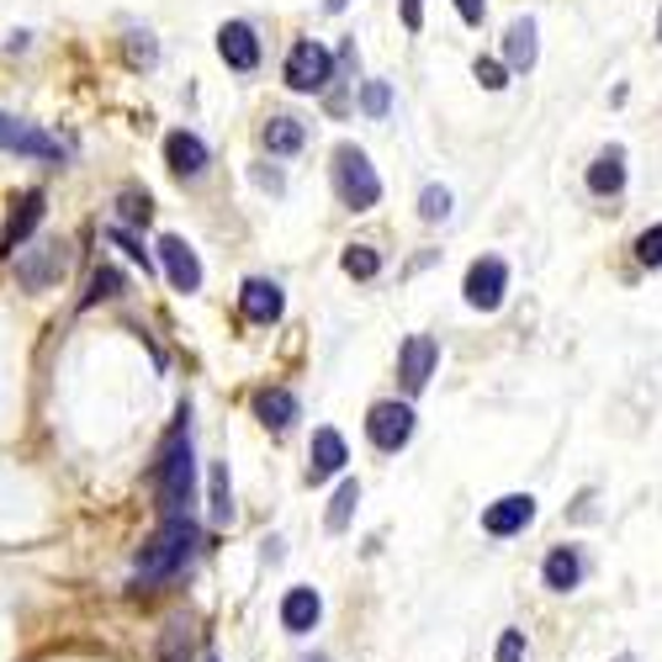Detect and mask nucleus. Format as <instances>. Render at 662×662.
Masks as SVG:
<instances>
[{
    "label": "nucleus",
    "instance_id": "obj_35",
    "mask_svg": "<svg viewBox=\"0 0 662 662\" xmlns=\"http://www.w3.org/2000/svg\"><path fill=\"white\" fill-rule=\"evenodd\" d=\"M112 238H118L122 249H128V255H133V261L143 265V276H149V249H143V238H133V234H128V228H122V223H118V228H112Z\"/></svg>",
    "mask_w": 662,
    "mask_h": 662
},
{
    "label": "nucleus",
    "instance_id": "obj_31",
    "mask_svg": "<svg viewBox=\"0 0 662 662\" xmlns=\"http://www.w3.org/2000/svg\"><path fill=\"white\" fill-rule=\"evenodd\" d=\"M636 261L641 265H662V223H658V228H646V234L636 238Z\"/></svg>",
    "mask_w": 662,
    "mask_h": 662
},
{
    "label": "nucleus",
    "instance_id": "obj_28",
    "mask_svg": "<svg viewBox=\"0 0 662 662\" xmlns=\"http://www.w3.org/2000/svg\"><path fill=\"white\" fill-rule=\"evenodd\" d=\"M160 662H191L186 625H170V631H165V641H160Z\"/></svg>",
    "mask_w": 662,
    "mask_h": 662
},
{
    "label": "nucleus",
    "instance_id": "obj_34",
    "mask_svg": "<svg viewBox=\"0 0 662 662\" xmlns=\"http://www.w3.org/2000/svg\"><path fill=\"white\" fill-rule=\"evenodd\" d=\"M128 59L143 64V70L154 64V43H149V32H128Z\"/></svg>",
    "mask_w": 662,
    "mask_h": 662
},
{
    "label": "nucleus",
    "instance_id": "obj_36",
    "mask_svg": "<svg viewBox=\"0 0 662 662\" xmlns=\"http://www.w3.org/2000/svg\"><path fill=\"white\" fill-rule=\"evenodd\" d=\"M456 11H461V22H467V27H482V17H488V6H482V0H456Z\"/></svg>",
    "mask_w": 662,
    "mask_h": 662
},
{
    "label": "nucleus",
    "instance_id": "obj_43",
    "mask_svg": "<svg viewBox=\"0 0 662 662\" xmlns=\"http://www.w3.org/2000/svg\"><path fill=\"white\" fill-rule=\"evenodd\" d=\"M207 662H217V658H207Z\"/></svg>",
    "mask_w": 662,
    "mask_h": 662
},
{
    "label": "nucleus",
    "instance_id": "obj_40",
    "mask_svg": "<svg viewBox=\"0 0 662 662\" xmlns=\"http://www.w3.org/2000/svg\"><path fill=\"white\" fill-rule=\"evenodd\" d=\"M658 43H662V17H658Z\"/></svg>",
    "mask_w": 662,
    "mask_h": 662
},
{
    "label": "nucleus",
    "instance_id": "obj_20",
    "mask_svg": "<svg viewBox=\"0 0 662 662\" xmlns=\"http://www.w3.org/2000/svg\"><path fill=\"white\" fill-rule=\"evenodd\" d=\"M255 414H261V425L265 429H292V419H297V398L286 393V387H261L255 393Z\"/></svg>",
    "mask_w": 662,
    "mask_h": 662
},
{
    "label": "nucleus",
    "instance_id": "obj_21",
    "mask_svg": "<svg viewBox=\"0 0 662 662\" xmlns=\"http://www.w3.org/2000/svg\"><path fill=\"white\" fill-rule=\"evenodd\" d=\"M625 186V149H604L589 165V191L593 196H615Z\"/></svg>",
    "mask_w": 662,
    "mask_h": 662
},
{
    "label": "nucleus",
    "instance_id": "obj_9",
    "mask_svg": "<svg viewBox=\"0 0 662 662\" xmlns=\"http://www.w3.org/2000/svg\"><path fill=\"white\" fill-rule=\"evenodd\" d=\"M530 520H536V498H530V493H503L498 503H488V509H482V530H488V536H498V541L520 536Z\"/></svg>",
    "mask_w": 662,
    "mask_h": 662
},
{
    "label": "nucleus",
    "instance_id": "obj_6",
    "mask_svg": "<svg viewBox=\"0 0 662 662\" xmlns=\"http://www.w3.org/2000/svg\"><path fill=\"white\" fill-rule=\"evenodd\" d=\"M64 265H70V244H64V238H43L38 249H22L17 276H22V286L43 292V286H53L59 276H64Z\"/></svg>",
    "mask_w": 662,
    "mask_h": 662
},
{
    "label": "nucleus",
    "instance_id": "obj_12",
    "mask_svg": "<svg viewBox=\"0 0 662 662\" xmlns=\"http://www.w3.org/2000/svg\"><path fill=\"white\" fill-rule=\"evenodd\" d=\"M217 53H223V64L238 74H249L261 64V38H255V27L249 22H223L217 32Z\"/></svg>",
    "mask_w": 662,
    "mask_h": 662
},
{
    "label": "nucleus",
    "instance_id": "obj_33",
    "mask_svg": "<svg viewBox=\"0 0 662 662\" xmlns=\"http://www.w3.org/2000/svg\"><path fill=\"white\" fill-rule=\"evenodd\" d=\"M498 662H524V631H503L498 636Z\"/></svg>",
    "mask_w": 662,
    "mask_h": 662
},
{
    "label": "nucleus",
    "instance_id": "obj_23",
    "mask_svg": "<svg viewBox=\"0 0 662 662\" xmlns=\"http://www.w3.org/2000/svg\"><path fill=\"white\" fill-rule=\"evenodd\" d=\"M339 265H345V276H355V282H371V276L381 271V255L371 249V244H350Z\"/></svg>",
    "mask_w": 662,
    "mask_h": 662
},
{
    "label": "nucleus",
    "instance_id": "obj_2",
    "mask_svg": "<svg viewBox=\"0 0 662 662\" xmlns=\"http://www.w3.org/2000/svg\"><path fill=\"white\" fill-rule=\"evenodd\" d=\"M196 541H202V530H196V520L191 515H175V520H165L160 530H154V541L139 551V572H133V589H154V583H165V578H175V572L191 562V551H196Z\"/></svg>",
    "mask_w": 662,
    "mask_h": 662
},
{
    "label": "nucleus",
    "instance_id": "obj_26",
    "mask_svg": "<svg viewBox=\"0 0 662 662\" xmlns=\"http://www.w3.org/2000/svg\"><path fill=\"white\" fill-rule=\"evenodd\" d=\"M106 297H122V271H118V265H101V271L91 276L85 308H91V303H106Z\"/></svg>",
    "mask_w": 662,
    "mask_h": 662
},
{
    "label": "nucleus",
    "instance_id": "obj_16",
    "mask_svg": "<svg viewBox=\"0 0 662 662\" xmlns=\"http://www.w3.org/2000/svg\"><path fill=\"white\" fill-rule=\"evenodd\" d=\"M541 578H546V589H557V593L578 589V583H583V557H578V546H551L546 562H541Z\"/></svg>",
    "mask_w": 662,
    "mask_h": 662
},
{
    "label": "nucleus",
    "instance_id": "obj_25",
    "mask_svg": "<svg viewBox=\"0 0 662 662\" xmlns=\"http://www.w3.org/2000/svg\"><path fill=\"white\" fill-rule=\"evenodd\" d=\"M355 503H360V482H339V493H334V503H329V530L339 536L345 524H350V515H355Z\"/></svg>",
    "mask_w": 662,
    "mask_h": 662
},
{
    "label": "nucleus",
    "instance_id": "obj_10",
    "mask_svg": "<svg viewBox=\"0 0 662 662\" xmlns=\"http://www.w3.org/2000/svg\"><path fill=\"white\" fill-rule=\"evenodd\" d=\"M435 360H440V345L429 339V334H414V339H403L398 350V377L408 393H419L429 377H435Z\"/></svg>",
    "mask_w": 662,
    "mask_h": 662
},
{
    "label": "nucleus",
    "instance_id": "obj_27",
    "mask_svg": "<svg viewBox=\"0 0 662 662\" xmlns=\"http://www.w3.org/2000/svg\"><path fill=\"white\" fill-rule=\"evenodd\" d=\"M387 106H393L387 80H366V91H360V112H366V118H387Z\"/></svg>",
    "mask_w": 662,
    "mask_h": 662
},
{
    "label": "nucleus",
    "instance_id": "obj_32",
    "mask_svg": "<svg viewBox=\"0 0 662 662\" xmlns=\"http://www.w3.org/2000/svg\"><path fill=\"white\" fill-rule=\"evenodd\" d=\"M149 213H154V207H149V191H122V217H128V223H149Z\"/></svg>",
    "mask_w": 662,
    "mask_h": 662
},
{
    "label": "nucleus",
    "instance_id": "obj_14",
    "mask_svg": "<svg viewBox=\"0 0 662 662\" xmlns=\"http://www.w3.org/2000/svg\"><path fill=\"white\" fill-rule=\"evenodd\" d=\"M350 450H345V435L339 429H318L313 435V450H308V482H324V477L345 472Z\"/></svg>",
    "mask_w": 662,
    "mask_h": 662
},
{
    "label": "nucleus",
    "instance_id": "obj_37",
    "mask_svg": "<svg viewBox=\"0 0 662 662\" xmlns=\"http://www.w3.org/2000/svg\"><path fill=\"white\" fill-rule=\"evenodd\" d=\"M403 27H408V32L425 27V0H403Z\"/></svg>",
    "mask_w": 662,
    "mask_h": 662
},
{
    "label": "nucleus",
    "instance_id": "obj_8",
    "mask_svg": "<svg viewBox=\"0 0 662 662\" xmlns=\"http://www.w3.org/2000/svg\"><path fill=\"white\" fill-rule=\"evenodd\" d=\"M467 303H472L477 313H493L498 303H503V292H509V265L498 261V255H482V261H472V271H467Z\"/></svg>",
    "mask_w": 662,
    "mask_h": 662
},
{
    "label": "nucleus",
    "instance_id": "obj_4",
    "mask_svg": "<svg viewBox=\"0 0 662 662\" xmlns=\"http://www.w3.org/2000/svg\"><path fill=\"white\" fill-rule=\"evenodd\" d=\"M286 85L297 95H313L324 91L334 80V53L324 43H313V38H303V43H292V53H286Z\"/></svg>",
    "mask_w": 662,
    "mask_h": 662
},
{
    "label": "nucleus",
    "instance_id": "obj_42",
    "mask_svg": "<svg viewBox=\"0 0 662 662\" xmlns=\"http://www.w3.org/2000/svg\"><path fill=\"white\" fill-rule=\"evenodd\" d=\"M620 662H631V658H620Z\"/></svg>",
    "mask_w": 662,
    "mask_h": 662
},
{
    "label": "nucleus",
    "instance_id": "obj_22",
    "mask_svg": "<svg viewBox=\"0 0 662 662\" xmlns=\"http://www.w3.org/2000/svg\"><path fill=\"white\" fill-rule=\"evenodd\" d=\"M261 143L271 149V154H297V149L308 143V128H303L297 118H271L261 128Z\"/></svg>",
    "mask_w": 662,
    "mask_h": 662
},
{
    "label": "nucleus",
    "instance_id": "obj_17",
    "mask_svg": "<svg viewBox=\"0 0 662 662\" xmlns=\"http://www.w3.org/2000/svg\"><path fill=\"white\" fill-rule=\"evenodd\" d=\"M318 615H324V599L313 589H286L282 599V625L292 631V636H308L313 625H318Z\"/></svg>",
    "mask_w": 662,
    "mask_h": 662
},
{
    "label": "nucleus",
    "instance_id": "obj_11",
    "mask_svg": "<svg viewBox=\"0 0 662 662\" xmlns=\"http://www.w3.org/2000/svg\"><path fill=\"white\" fill-rule=\"evenodd\" d=\"M160 261H165V276L175 292H196V286H202V261H196V249H191L181 234L160 238Z\"/></svg>",
    "mask_w": 662,
    "mask_h": 662
},
{
    "label": "nucleus",
    "instance_id": "obj_13",
    "mask_svg": "<svg viewBox=\"0 0 662 662\" xmlns=\"http://www.w3.org/2000/svg\"><path fill=\"white\" fill-rule=\"evenodd\" d=\"M238 303H244V318L249 324H276L286 313V297L276 282H265V276H249L244 282V292H238Z\"/></svg>",
    "mask_w": 662,
    "mask_h": 662
},
{
    "label": "nucleus",
    "instance_id": "obj_38",
    "mask_svg": "<svg viewBox=\"0 0 662 662\" xmlns=\"http://www.w3.org/2000/svg\"><path fill=\"white\" fill-rule=\"evenodd\" d=\"M255 181H261L265 191H282V175H276V170H265V165H255Z\"/></svg>",
    "mask_w": 662,
    "mask_h": 662
},
{
    "label": "nucleus",
    "instance_id": "obj_15",
    "mask_svg": "<svg viewBox=\"0 0 662 662\" xmlns=\"http://www.w3.org/2000/svg\"><path fill=\"white\" fill-rule=\"evenodd\" d=\"M165 160H170V170L181 175V181H196L202 170H207V143L196 139V133H186V128H175L165 139Z\"/></svg>",
    "mask_w": 662,
    "mask_h": 662
},
{
    "label": "nucleus",
    "instance_id": "obj_39",
    "mask_svg": "<svg viewBox=\"0 0 662 662\" xmlns=\"http://www.w3.org/2000/svg\"><path fill=\"white\" fill-rule=\"evenodd\" d=\"M324 6H329V11H345V0H324Z\"/></svg>",
    "mask_w": 662,
    "mask_h": 662
},
{
    "label": "nucleus",
    "instance_id": "obj_41",
    "mask_svg": "<svg viewBox=\"0 0 662 662\" xmlns=\"http://www.w3.org/2000/svg\"><path fill=\"white\" fill-rule=\"evenodd\" d=\"M313 662H324V658H313Z\"/></svg>",
    "mask_w": 662,
    "mask_h": 662
},
{
    "label": "nucleus",
    "instance_id": "obj_29",
    "mask_svg": "<svg viewBox=\"0 0 662 662\" xmlns=\"http://www.w3.org/2000/svg\"><path fill=\"white\" fill-rule=\"evenodd\" d=\"M419 217H425V223L450 217V191L446 186H425V196H419Z\"/></svg>",
    "mask_w": 662,
    "mask_h": 662
},
{
    "label": "nucleus",
    "instance_id": "obj_24",
    "mask_svg": "<svg viewBox=\"0 0 662 662\" xmlns=\"http://www.w3.org/2000/svg\"><path fill=\"white\" fill-rule=\"evenodd\" d=\"M213 520H234V488H228V461H213Z\"/></svg>",
    "mask_w": 662,
    "mask_h": 662
},
{
    "label": "nucleus",
    "instance_id": "obj_18",
    "mask_svg": "<svg viewBox=\"0 0 662 662\" xmlns=\"http://www.w3.org/2000/svg\"><path fill=\"white\" fill-rule=\"evenodd\" d=\"M38 223H43V191H22V202L11 207V223H6V255H17Z\"/></svg>",
    "mask_w": 662,
    "mask_h": 662
},
{
    "label": "nucleus",
    "instance_id": "obj_1",
    "mask_svg": "<svg viewBox=\"0 0 662 662\" xmlns=\"http://www.w3.org/2000/svg\"><path fill=\"white\" fill-rule=\"evenodd\" d=\"M154 493H160V509H165V520H175V515H191V503H196L191 408H181V425L170 429L165 446H160V461H154Z\"/></svg>",
    "mask_w": 662,
    "mask_h": 662
},
{
    "label": "nucleus",
    "instance_id": "obj_5",
    "mask_svg": "<svg viewBox=\"0 0 662 662\" xmlns=\"http://www.w3.org/2000/svg\"><path fill=\"white\" fill-rule=\"evenodd\" d=\"M0 149H11V154H32V160H64V154H70V143H59L53 133H43L38 122L6 118V112H0Z\"/></svg>",
    "mask_w": 662,
    "mask_h": 662
},
{
    "label": "nucleus",
    "instance_id": "obj_3",
    "mask_svg": "<svg viewBox=\"0 0 662 662\" xmlns=\"http://www.w3.org/2000/svg\"><path fill=\"white\" fill-rule=\"evenodd\" d=\"M329 170H334V191H339V202H345L350 213H366V207L381 202V181H377V170H371V160H366V149L339 143Z\"/></svg>",
    "mask_w": 662,
    "mask_h": 662
},
{
    "label": "nucleus",
    "instance_id": "obj_30",
    "mask_svg": "<svg viewBox=\"0 0 662 662\" xmlns=\"http://www.w3.org/2000/svg\"><path fill=\"white\" fill-rule=\"evenodd\" d=\"M477 85H482V91H503V85H509V70H503V64H498V59H477Z\"/></svg>",
    "mask_w": 662,
    "mask_h": 662
},
{
    "label": "nucleus",
    "instance_id": "obj_19",
    "mask_svg": "<svg viewBox=\"0 0 662 662\" xmlns=\"http://www.w3.org/2000/svg\"><path fill=\"white\" fill-rule=\"evenodd\" d=\"M503 70H536V22L520 17L503 32Z\"/></svg>",
    "mask_w": 662,
    "mask_h": 662
},
{
    "label": "nucleus",
    "instance_id": "obj_7",
    "mask_svg": "<svg viewBox=\"0 0 662 662\" xmlns=\"http://www.w3.org/2000/svg\"><path fill=\"white\" fill-rule=\"evenodd\" d=\"M366 435H371V446L377 450H403L414 440V408L408 403H377L371 414H366Z\"/></svg>",
    "mask_w": 662,
    "mask_h": 662
}]
</instances>
